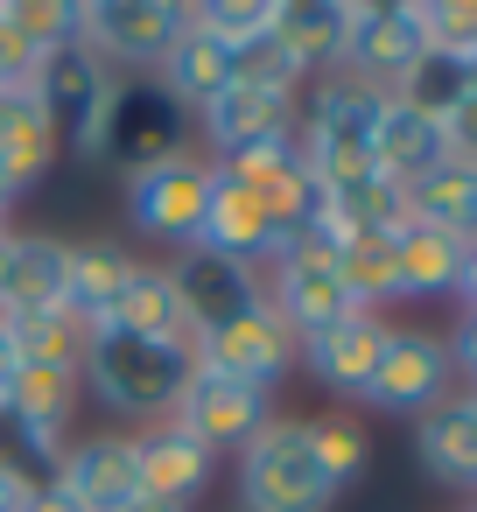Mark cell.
<instances>
[{
    "instance_id": "cell-1",
    "label": "cell",
    "mask_w": 477,
    "mask_h": 512,
    "mask_svg": "<svg viewBox=\"0 0 477 512\" xmlns=\"http://www.w3.org/2000/svg\"><path fill=\"white\" fill-rule=\"evenodd\" d=\"M190 379H197L190 337H134V330L99 323L85 344V386L127 421H169Z\"/></svg>"
},
{
    "instance_id": "cell-2",
    "label": "cell",
    "mask_w": 477,
    "mask_h": 512,
    "mask_svg": "<svg viewBox=\"0 0 477 512\" xmlns=\"http://www.w3.org/2000/svg\"><path fill=\"white\" fill-rule=\"evenodd\" d=\"M379 106H386V92H372V85H358V78H344V71H330V78L316 85V106L295 120V155H302V169H309V183H316L323 197H330V190H351V183H365V176H379V169H372Z\"/></svg>"
},
{
    "instance_id": "cell-3",
    "label": "cell",
    "mask_w": 477,
    "mask_h": 512,
    "mask_svg": "<svg viewBox=\"0 0 477 512\" xmlns=\"http://www.w3.org/2000/svg\"><path fill=\"white\" fill-rule=\"evenodd\" d=\"M337 484L316 463L309 421H267L239 449V512H330Z\"/></svg>"
},
{
    "instance_id": "cell-4",
    "label": "cell",
    "mask_w": 477,
    "mask_h": 512,
    "mask_svg": "<svg viewBox=\"0 0 477 512\" xmlns=\"http://www.w3.org/2000/svg\"><path fill=\"white\" fill-rule=\"evenodd\" d=\"M183 134H190V113H183V106L155 85V71H148V78L113 85L92 155H99V162H113V169H127V176H141V169H155V162L183 155Z\"/></svg>"
},
{
    "instance_id": "cell-5",
    "label": "cell",
    "mask_w": 477,
    "mask_h": 512,
    "mask_svg": "<svg viewBox=\"0 0 477 512\" xmlns=\"http://www.w3.org/2000/svg\"><path fill=\"white\" fill-rule=\"evenodd\" d=\"M449 386H456L449 344H442V337H428V330H393L386 358L372 365V379H365L351 400H365L372 414H407V421H421L428 407H442V400H449Z\"/></svg>"
},
{
    "instance_id": "cell-6",
    "label": "cell",
    "mask_w": 477,
    "mask_h": 512,
    "mask_svg": "<svg viewBox=\"0 0 477 512\" xmlns=\"http://www.w3.org/2000/svg\"><path fill=\"white\" fill-rule=\"evenodd\" d=\"M113 85H120V78H113L85 43L43 50V64H36V78H29V92L43 99V113H50V120H57V134H64V148H78V155H92Z\"/></svg>"
},
{
    "instance_id": "cell-7",
    "label": "cell",
    "mask_w": 477,
    "mask_h": 512,
    "mask_svg": "<svg viewBox=\"0 0 477 512\" xmlns=\"http://www.w3.org/2000/svg\"><path fill=\"white\" fill-rule=\"evenodd\" d=\"M197 365H211V372H225V379H246V386H281L295 365H302V337L274 316V302L260 295L246 316H232L225 330H211V337H197Z\"/></svg>"
},
{
    "instance_id": "cell-8",
    "label": "cell",
    "mask_w": 477,
    "mask_h": 512,
    "mask_svg": "<svg viewBox=\"0 0 477 512\" xmlns=\"http://www.w3.org/2000/svg\"><path fill=\"white\" fill-rule=\"evenodd\" d=\"M211 162H197V155H169V162H155V169H141V176H127V218H134V232H148V239H197V218H204V197H211Z\"/></svg>"
},
{
    "instance_id": "cell-9",
    "label": "cell",
    "mask_w": 477,
    "mask_h": 512,
    "mask_svg": "<svg viewBox=\"0 0 477 512\" xmlns=\"http://www.w3.org/2000/svg\"><path fill=\"white\" fill-rule=\"evenodd\" d=\"M169 421H183V428L218 456V449H246V442L274 421V407H267V386H246V379H225V372L197 365V379L183 386V400H176Z\"/></svg>"
},
{
    "instance_id": "cell-10",
    "label": "cell",
    "mask_w": 477,
    "mask_h": 512,
    "mask_svg": "<svg viewBox=\"0 0 477 512\" xmlns=\"http://www.w3.org/2000/svg\"><path fill=\"white\" fill-rule=\"evenodd\" d=\"M169 281H176V302H183V316H190L197 337L225 330L232 316H246V309L267 295V288H260V267L225 260V253H211V246H183V260L169 267Z\"/></svg>"
},
{
    "instance_id": "cell-11",
    "label": "cell",
    "mask_w": 477,
    "mask_h": 512,
    "mask_svg": "<svg viewBox=\"0 0 477 512\" xmlns=\"http://www.w3.org/2000/svg\"><path fill=\"white\" fill-rule=\"evenodd\" d=\"M428 22L421 8H400V15H351V36H344V57L337 71L372 85V92H400V78L428 57Z\"/></svg>"
},
{
    "instance_id": "cell-12",
    "label": "cell",
    "mask_w": 477,
    "mask_h": 512,
    "mask_svg": "<svg viewBox=\"0 0 477 512\" xmlns=\"http://www.w3.org/2000/svg\"><path fill=\"white\" fill-rule=\"evenodd\" d=\"M267 302H274V316L295 337H316V330H330V323H344L358 309V295L344 288V274H337L330 253H288V260H274Z\"/></svg>"
},
{
    "instance_id": "cell-13",
    "label": "cell",
    "mask_w": 477,
    "mask_h": 512,
    "mask_svg": "<svg viewBox=\"0 0 477 512\" xmlns=\"http://www.w3.org/2000/svg\"><path fill=\"white\" fill-rule=\"evenodd\" d=\"M57 484L85 505V512H127L141 491V456H134V435H85L64 449L57 463Z\"/></svg>"
},
{
    "instance_id": "cell-14",
    "label": "cell",
    "mask_w": 477,
    "mask_h": 512,
    "mask_svg": "<svg viewBox=\"0 0 477 512\" xmlns=\"http://www.w3.org/2000/svg\"><path fill=\"white\" fill-rule=\"evenodd\" d=\"M64 281H71V246L50 232H8L0 239V316H36V309H64Z\"/></svg>"
},
{
    "instance_id": "cell-15",
    "label": "cell",
    "mask_w": 477,
    "mask_h": 512,
    "mask_svg": "<svg viewBox=\"0 0 477 512\" xmlns=\"http://www.w3.org/2000/svg\"><path fill=\"white\" fill-rule=\"evenodd\" d=\"M204 141L218 148V162L225 155H239V148H253V141H274V134H295V120H302V99L295 92H267V85H246V78H232L204 113Z\"/></svg>"
},
{
    "instance_id": "cell-16",
    "label": "cell",
    "mask_w": 477,
    "mask_h": 512,
    "mask_svg": "<svg viewBox=\"0 0 477 512\" xmlns=\"http://www.w3.org/2000/svg\"><path fill=\"white\" fill-rule=\"evenodd\" d=\"M176 36H183V29H169L148 0H85V50H92L99 64L155 71Z\"/></svg>"
},
{
    "instance_id": "cell-17",
    "label": "cell",
    "mask_w": 477,
    "mask_h": 512,
    "mask_svg": "<svg viewBox=\"0 0 477 512\" xmlns=\"http://www.w3.org/2000/svg\"><path fill=\"white\" fill-rule=\"evenodd\" d=\"M386 344H393V323H386L379 309H351L344 323H330V330L302 337V365H309L323 386L358 393V386L372 379V365L386 358Z\"/></svg>"
},
{
    "instance_id": "cell-18",
    "label": "cell",
    "mask_w": 477,
    "mask_h": 512,
    "mask_svg": "<svg viewBox=\"0 0 477 512\" xmlns=\"http://www.w3.org/2000/svg\"><path fill=\"white\" fill-rule=\"evenodd\" d=\"M211 169H218V162H211ZM190 246H211V253L246 260V267H267L274 246H281V232L267 225V211H260L232 176H211V197H204V218H197V239H190Z\"/></svg>"
},
{
    "instance_id": "cell-19",
    "label": "cell",
    "mask_w": 477,
    "mask_h": 512,
    "mask_svg": "<svg viewBox=\"0 0 477 512\" xmlns=\"http://www.w3.org/2000/svg\"><path fill=\"white\" fill-rule=\"evenodd\" d=\"M449 162V141H442V127L428 120V113H414V106H400L393 92H386V106H379V127H372V169L386 176V183H400V190H414L428 169H442Z\"/></svg>"
},
{
    "instance_id": "cell-20",
    "label": "cell",
    "mask_w": 477,
    "mask_h": 512,
    "mask_svg": "<svg viewBox=\"0 0 477 512\" xmlns=\"http://www.w3.org/2000/svg\"><path fill=\"white\" fill-rule=\"evenodd\" d=\"M414 456L435 484L477 491V407H470V393H449L442 407H428L414 421Z\"/></svg>"
},
{
    "instance_id": "cell-21",
    "label": "cell",
    "mask_w": 477,
    "mask_h": 512,
    "mask_svg": "<svg viewBox=\"0 0 477 512\" xmlns=\"http://www.w3.org/2000/svg\"><path fill=\"white\" fill-rule=\"evenodd\" d=\"M239 78V64H232V43H218V36H204L197 22L162 50V64H155V85L183 106V113H204L225 85Z\"/></svg>"
},
{
    "instance_id": "cell-22",
    "label": "cell",
    "mask_w": 477,
    "mask_h": 512,
    "mask_svg": "<svg viewBox=\"0 0 477 512\" xmlns=\"http://www.w3.org/2000/svg\"><path fill=\"white\" fill-rule=\"evenodd\" d=\"M134 456H141V491H148V498L190 505V498L211 484V449H204L183 421H155L148 435H134Z\"/></svg>"
},
{
    "instance_id": "cell-23",
    "label": "cell",
    "mask_w": 477,
    "mask_h": 512,
    "mask_svg": "<svg viewBox=\"0 0 477 512\" xmlns=\"http://www.w3.org/2000/svg\"><path fill=\"white\" fill-rule=\"evenodd\" d=\"M57 155H64V134L43 113V99L29 85H0V169L29 190L36 176H50Z\"/></svg>"
},
{
    "instance_id": "cell-24",
    "label": "cell",
    "mask_w": 477,
    "mask_h": 512,
    "mask_svg": "<svg viewBox=\"0 0 477 512\" xmlns=\"http://www.w3.org/2000/svg\"><path fill=\"white\" fill-rule=\"evenodd\" d=\"M134 253L127 246H113V239H92V246H71V281H64V309L85 323V330H99V323H113V302H120V288L134 281Z\"/></svg>"
},
{
    "instance_id": "cell-25",
    "label": "cell",
    "mask_w": 477,
    "mask_h": 512,
    "mask_svg": "<svg viewBox=\"0 0 477 512\" xmlns=\"http://www.w3.org/2000/svg\"><path fill=\"white\" fill-rule=\"evenodd\" d=\"M463 239L435 232V225H400L393 232V267H400V295H456L463 281Z\"/></svg>"
},
{
    "instance_id": "cell-26",
    "label": "cell",
    "mask_w": 477,
    "mask_h": 512,
    "mask_svg": "<svg viewBox=\"0 0 477 512\" xmlns=\"http://www.w3.org/2000/svg\"><path fill=\"white\" fill-rule=\"evenodd\" d=\"M274 36H281L309 71H337L344 36H351V0H281Z\"/></svg>"
},
{
    "instance_id": "cell-27",
    "label": "cell",
    "mask_w": 477,
    "mask_h": 512,
    "mask_svg": "<svg viewBox=\"0 0 477 512\" xmlns=\"http://www.w3.org/2000/svg\"><path fill=\"white\" fill-rule=\"evenodd\" d=\"M407 204H414L421 225H435V232L477 246V169H470V162H442V169H428V176L407 190Z\"/></svg>"
},
{
    "instance_id": "cell-28",
    "label": "cell",
    "mask_w": 477,
    "mask_h": 512,
    "mask_svg": "<svg viewBox=\"0 0 477 512\" xmlns=\"http://www.w3.org/2000/svg\"><path fill=\"white\" fill-rule=\"evenodd\" d=\"M113 330H134V337H190L197 344V330H190V316L176 302L169 267H134V281L113 302Z\"/></svg>"
},
{
    "instance_id": "cell-29",
    "label": "cell",
    "mask_w": 477,
    "mask_h": 512,
    "mask_svg": "<svg viewBox=\"0 0 477 512\" xmlns=\"http://www.w3.org/2000/svg\"><path fill=\"white\" fill-rule=\"evenodd\" d=\"M78 400H85V372H64V365H22L15 386H8V407H15L29 428L57 435V442H64Z\"/></svg>"
},
{
    "instance_id": "cell-30",
    "label": "cell",
    "mask_w": 477,
    "mask_h": 512,
    "mask_svg": "<svg viewBox=\"0 0 477 512\" xmlns=\"http://www.w3.org/2000/svg\"><path fill=\"white\" fill-rule=\"evenodd\" d=\"M57 463H64V442H57V435H43V428H29L8 400H0V491L29 498L36 484H50V477H57Z\"/></svg>"
},
{
    "instance_id": "cell-31",
    "label": "cell",
    "mask_w": 477,
    "mask_h": 512,
    "mask_svg": "<svg viewBox=\"0 0 477 512\" xmlns=\"http://www.w3.org/2000/svg\"><path fill=\"white\" fill-rule=\"evenodd\" d=\"M470 92H477V64H470V57H456V50H428V57L400 78V92H393V99H400V106H414V113H428V120L442 127Z\"/></svg>"
},
{
    "instance_id": "cell-32",
    "label": "cell",
    "mask_w": 477,
    "mask_h": 512,
    "mask_svg": "<svg viewBox=\"0 0 477 512\" xmlns=\"http://www.w3.org/2000/svg\"><path fill=\"white\" fill-rule=\"evenodd\" d=\"M22 351V365H64V372H85V344L92 330L71 316V309H36V316H0Z\"/></svg>"
},
{
    "instance_id": "cell-33",
    "label": "cell",
    "mask_w": 477,
    "mask_h": 512,
    "mask_svg": "<svg viewBox=\"0 0 477 512\" xmlns=\"http://www.w3.org/2000/svg\"><path fill=\"white\" fill-rule=\"evenodd\" d=\"M337 274L358 295V309H386L400 302V267H393V232H351L337 246Z\"/></svg>"
},
{
    "instance_id": "cell-34",
    "label": "cell",
    "mask_w": 477,
    "mask_h": 512,
    "mask_svg": "<svg viewBox=\"0 0 477 512\" xmlns=\"http://www.w3.org/2000/svg\"><path fill=\"white\" fill-rule=\"evenodd\" d=\"M309 442H316V463L337 491L358 484L365 463H372V435L358 428V414H309Z\"/></svg>"
},
{
    "instance_id": "cell-35",
    "label": "cell",
    "mask_w": 477,
    "mask_h": 512,
    "mask_svg": "<svg viewBox=\"0 0 477 512\" xmlns=\"http://www.w3.org/2000/svg\"><path fill=\"white\" fill-rule=\"evenodd\" d=\"M8 29L43 57L64 43H85V0H8Z\"/></svg>"
},
{
    "instance_id": "cell-36",
    "label": "cell",
    "mask_w": 477,
    "mask_h": 512,
    "mask_svg": "<svg viewBox=\"0 0 477 512\" xmlns=\"http://www.w3.org/2000/svg\"><path fill=\"white\" fill-rule=\"evenodd\" d=\"M232 64H239V78L246 85H267V92H302L309 85V64L267 29V36H253V43H239L232 50Z\"/></svg>"
},
{
    "instance_id": "cell-37",
    "label": "cell",
    "mask_w": 477,
    "mask_h": 512,
    "mask_svg": "<svg viewBox=\"0 0 477 512\" xmlns=\"http://www.w3.org/2000/svg\"><path fill=\"white\" fill-rule=\"evenodd\" d=\"M274 15H281V0H197V29L218 36V43H232V50L253 43V36H267Z\"/></svg>"
},
{
    "instance_id": "cell-38",
    "label": "cell",
    "mask_w": 477,
    "mask_h": 512,
    "mask_svg": "<svg viewBox=\"0 0 477 512\" xmlns=\"http://www.w3.org/2000/svg\"><path fill=\"white\" fill-rule=\"evenodd\" d=\"M442 141H449V162H470L477 169V92L442 120Z\"/></svg>"
},
{
    "instance_id": "cell-39",
    "label": "cell",
    "mask_w": 477,
    "mask_h": 512,
    "mask_svg": "<svg viewBox=\"0 0 477 512\" xmlns=\"http://www.w3.org/2000/svg\"><path fill=\"white\" fill-rule=\"evenodd\" d=\"M449 365L470 379V393H477V309L456 323V337H449Z\"/></svg>"
},
{
    "instance_id": "cell-40",
    "label": "cell",
    "mask_w": 477,
    "mask_h": 512,
    "mask_svg": "<svg viewBox=\"0 0 477 512\" xmlns=\"http://www.w3.org/2000/svg\"><path fill=\"white\" fill-rule=\"evenodd\" d=\"M15 512H85V505H78V498H71V491H64V484L50 477V484H36V491H29V498H22Z\"/></svg>"
},
{
    "instance_id": "cell-41",
    "label": "cell",
    "mask_w": 477,
    "mask_h": 512,
    "mask_svg": "<svg viewBox=\"0 0 477 512\" xmlns=\"http://www.w3.org/2000/svg\"><path fill=\"white\" fill-rule=\"evenodd\" d=\"M15 372H22V351H15V337H8V323H0V400H8V386H15Z\"/></svg>"
},
{
    "instance_id": "cell-42",
    "label": "cell",
    "mask_w": 477,
    "mask_h": 512,
    "mask_svg": "<svg viewBox=\"0 0 477 512\" xmlns=\"http://www.w3.org/2000/svg\"><path fill=\"white\" fill-rule=\"evenodd\" d=\"M148 8H155L169 29H190V22H197V0H148Z\"/></svg>"
},
{
    "instance_id": "cell-43",
    "label": "cell",
    "mask_w": 477,
    "mask_h": 512,
    "mask_svg": "<svg viewBox=\"0 0 477 512\" xmlns=\"http://www.w3.org/2000/svg\"><path fill=\"white\" fill-rule=\"evenodd\" d=\"M400 8H421V0H351V15H400Z\"/></svg>"
},
{
    "instance_id": "cell-44",
    "label": "cell",
    "mask_w": 477,
    "mask_h": 512,
    "mask_svg": "<svg viewBox=\"0 0 477 512\" xmlns=\"http://www.w3.org/2000/svg\"><path fill=\"white\" fill-rule=\"evenodd\" d=\"M456 295H463V302H470V309H477V246H470V253H463V281H456Z\"/></svg>"
},
{
    "instance_id": "cell-45",
    "label": "cell",
    "mask_w": 477,
    "mask_h": 512,
    "mask_svg": "<svg viewBox=\"0 0 477 512\" xmlns=\"http://www.w3.org/2000/svg\"><path fill=\"white\" fill-rule=\"evenodd\" d=\"M127 512H190V505H176V498H134Z\"/></svg>"
},
{
    "instance_id": "cell-46",
    "label": "cell",
    "mask_w": 477,
    "mask_h": 512,
    "mask_svg": "<svg viewBox=\"0 0 477 512\" xmlns=\"http://www.w3.org/2000/svg\"><path fill=\"white\" fill-rule=\"evenodd\" d=\"M15 197H22V183H15L8 169H0V218H8V204H15Z\"/></svg>"
},
{
    "instance_id": "cell-47",
    "label": "cell",
    "mask_w": 477,
    "mask_h": 512,
    "mask_svg": "<svg viewBox=\"0 0 477 512\" xmlns=\"http://www.w3.org/2000/svg\"><path fill=\"white\" fill-rule=\"evenodd\" d=\"M15 505H22V498H15V491H0V512H15Z\"/></svg>"
},
{
    "instance_id": "cell-48",
    "label": "cell",
    "mask_w": 477,
    "mask_h": 512,
    "mask_svg": "<svg viewBox=\"0 0 477 512\" xmlns=\"http://www.w3.org/2000/svg\"><path fill=\"white\" fill-rule=\"evenodd\" d=\"M470 407H477V393H470Z\"/></svg>"
},
{
    "instance_id": "cell-49",
    "label": "cell",
    "mask_w": 477,
    "mask_h": 512,
    "mask_svg": "<svg viewBox=\"0 0 477 512\" xmlns=\"http://www.w3.org/2000/svg\"><path fill=\"white\" fill-rule=\"evenodd\" d=\"M0 239H8V232H0Z\"/></svg>"
},
{
    "instance_id": "cell-50",
    "label": "cell",
    "mask_w": 477,
    "mask_h": 512,
    "mask_svg": "<svg viewBox=\"0 0 477 512\" xmlns=\"http://www.w3.org/2000/svg\"><path fill=\"white\" fill-rule=\"evenodd\" d=\"M470 512H477V505H470Z\"/></svg>"
}]
</instances>
